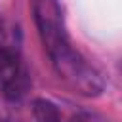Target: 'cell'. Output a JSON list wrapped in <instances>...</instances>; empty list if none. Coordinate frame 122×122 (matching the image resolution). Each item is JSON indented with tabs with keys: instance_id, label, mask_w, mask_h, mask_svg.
Here are the masks:
<instances>
[{
	"instance_id": "6da1fadb",
	"label": "cell",
	"mask_w": 122,
	"mask_h": 122,
	"mask_svg": "<svg viewBox=\"0 0 122 122\" xmlns=\"http://www.w3.org/2000/svg\"><path fill=\"white\" fill-rule=\"evenodd\" d=\"M34 19L40 40L51 59L55 72L69 88L86 97H95L103 92L101 74L72 48L61 19L57 0H36Z\"/></svg>"
},
{
	"instance_id": "7a4b0ae2",
	"label": "cell",
	"mask_w": 122,
	"mask_h": 122,
	"mask_svg": "<svg viewBox=\"0 0 122 122\" xmlns=\"http://www.w3.org/2000/svg\"><path fill=\"white\" fill-rule=\"evenodd\" d=\"M4 86V95L8 99H21L25 95V92L29 90V78H27V72L21 69L15 76H11L10 80L2 82Z\"/></svg>"
},
{
	"instance_id": "3957f363",
	"label": "cell",
	"mask_w": 122,
	"mask_h": 122,
	"mask_svg": "<svg viewBox=\"0 0 122 122\" xmlns=\"http://www.w3.org/2000/svg\"><path fill=\"white\" fill-rule=\"evenodd\" d=\"M19 71H21V67H19L17 55L8 48H0V78H2V82L10 80Z\"/></svg>"
},
{
	"instance_id": "277c9868",
	"label": "cell",
	"mask_w": 122,
	"mask_h": 122,
	"mask_svg": "<svg viewBox=\"0 0 122 122\" xmlns=\"http://www.w3.org/2000/svg\"><path fill=\"white\" fill-rule=\"evenodd\" d=\"M32 112H34V118L40 122H55L61 118L57 107L48 99H34L32 101Z\"/></svg>"
}]
</instances>
